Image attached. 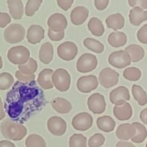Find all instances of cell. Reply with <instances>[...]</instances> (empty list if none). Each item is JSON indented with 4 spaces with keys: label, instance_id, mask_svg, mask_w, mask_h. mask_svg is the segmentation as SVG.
Wrapping results in <instances>:
<instances>
[{
    "label": "cell",
    "instance_id": "obj_1",
    "mask_svg": "<svg viewBox=\"0 0 147 147\" xmlns=\"http://www.w3.org/2000/svg\"><path fill=\"white\" fill-rule=\"evenodd\" d=\"M45 104V93L35 80L30 83L17 80L7 94L4 108L11 120L23 123Z\"/></svg>",
    "mask_w": 147,
    "mask_h": 147
},
{
    "label": "cell",
    "instance_id": "obj_2",
    "mask_svg": "<svg viewBox=\"0 0 147 147\" xmlns=\"http://www.w3.org/2000/svg\"><path fill=\"white\" fill-rule=\"evenodd\" d=\"M0 130L5 139L14 142L22 140L27 133V128L24 125L14 121L10 119H6L1 122Z\"/></svg>",
    "mask_w": 147,
    "mask_h": 147
},
{
    "label": "cell",
    "instance_id": "obj_3",
    "mask_svg": "<svg viewBox=\"0 0 147 147\" xmlns=\"http://www.w3.org/2000/svg\"><path fill=\"white\" fill-rule=\"evenodd\" d=\"M53 86L60 92H66L70 89L71 78L65 69L58 68L55 70L52 76Z\"/></svg>",
    "mask_w": 147,
    "mask_h": 147
},
{
    "label": "cell",
    "instance_id": "obj_4",
    "mask_svg": "<svg viewBox=\"0 0 147 147\" xmlns=\"http://www.w3.org/2000/svg\"><path fill=\"white\" fill-rule=\"evenodd\" d=\"M26 30L22 24H11L4 30V38L7 43L17 44L22 41L25 37Z\"/></svg>",
    "mask_w": 147,
    "mask_h": 147
},
{
    "label": "cell",
    "instance_id": "obj_5",
    "mask_svg": "<svg viewBox=\"0 0 147 147\" xmlns=\"http://www.w3.org/2000/svg\"><path fill=\"white\" fill-rule=\"evenodd\" d=\"M7 58L14 65H24L30 58V50L22 45L14 46L8 50Z\"/></svg>",
    "mask_w": 147,
    "mask_h": 147
},
{
    "label": "cell",
    "instance_id": "obj_6",
    "mask_svg": "<svg viewBox=\"0 0 147 147\" xmlns=\"http://www.w3.org/2000/svg\"><path fill=\"white\" fill-rule=\"evenodd\" d=\"M98 62L96 55L90 53L83 54L76 63L77 70L80 73H88L92 72L97 67Z\"/></svg>",
    "mask_w": 147,
    "mask_h": 147
},
{
    "label": "cell",
    "instance_id": "obj_7",
    "mask_svg": "<svg viewBox=\"0 0 147 147\" xmlns=\"http://www.w3.org/2000/svg\"><path fill=\"white\" fill-rule=\"evenodd\" d=\"M109 63L116 68L123 69L130 65L131 59L127 52L125 50H119L111 53L109 57Z\"/></svg>",
    "mask_w": 147,
    "mask_h": 147
},
{
    "label": "cell",
    "instance_id": "obj_8",
    "mask_svg": "<svg viewBox=\"0 0 147 147\" xmlns=\"http://www.w3.org/2000/svg\"><path fill=\"white\" fill-rule=\"evenodd\" d=\"M119 73L109 67H105L100 72L98 81L105 88H111L119 83Z\"/></svg>",
    "mask_w": 147,
    "mask_h": 147
},
{
    "label": "cell",
    "instance_id": "obj_9",
    "mask_svg": "<svg viewBox=\"0 0 147 147\" xmlns=\"http://www.w3.org/2000/svg\"><path fill=\"white\" fill-rule=\"evenodd\" d=\"M78 53L77 45L73 42H64L57 47V53L58 57L65 61L74 60Z\"/></svg>",
    "mask_w": 147,
    "mask_h": 147
},
{
    "label": "cell",
    "instance_id": "obj_10",
    "mask_svg": "<svg viewBox=\"0 0 147 147\" xmlns=\"http://www.w3.org/2000/svg\"><path fill=\"white\" fill-rule=\"evenodd\" d=\"M93 123V116L87 112L78 113L72 119V126L73 129L79 131H88L91 128Z\"/></svg>",
    "mask_w": 147,
    "mask_h": 147
},
{
    "label": "cell",
    "instance_id": "obj_11",
    "mask_svg": "<svg viewBox=\"0 0 147 147\" xmlns=\"http://www.w3.org/2000/svg\"><path fill=\"white\" fill-rule=\"evenodd\" d=\"M77 89L83 93H89L98 86V80L94 75L81 76L78 79Z\"/></svg>",
    "mask_w": 147,
    "mask_h": 147
},
{
    "label": "cell",
    "instance_id": "obj_12",
    "mask_svg": "<svg viewBox=\"0 0 147 147\" xmlns=\"http://www.w3.org/2000/svg\"><path fill=\"white\" fill-rule=\"evenodd\" d=\"M87 104L89 110L94 114H101L106 111L105 97L99 93L92 94L88 98Z\"/></svg>",
    "mask_w": 147,
    "mask_h": 147
},
{
    "label": "cell",
    "instance_id": "obj_13",
    "mask_svg": "<svg viewBox=\"0 0 147 147\" xmlns=\"http://www.w3.org/2000/svg\"><path fill=\"white\" fill-rule=\"evenodd\" d=\"M47 129L50 134L56 136H61L67 131V123L60 116H52L47 120Z\"/></svg>",
    "mask_w": 147,
    "mask_h": 147
},
{
    "label": "cell",
    "instance_id": "obj_14",
    "mask_svg": "<svg viewBox=\"0 0 147 147\" xmlns=\"http://www.w3.org/2000/svg\"><path fill=\"white\" fill-rule=\"evenodd\" d=\"M109 98L111 103L115 106H121L130 100V92L125 86H119L111 91Z\"/></svg>",
    "mask_w": 147,
    "mask_h": 147
},
{
    "label": "cell",
    "instance_id": "obj_15",
    "mask_svg": "<svg viewBox=\"0 0 147 147\" xmlns=\"http://www.w3.org/2000/svg\"><path fill=\"white\" fill-rule=\"evenodd\" d=\"M47 26L49 30L55 32L65 31L67 27V21L64 14L55 13L47 20Z\"/></svg>",
    "mask_w": 147,
    "mask_h": 147
},
{
    "label": "cell",
    "instance_id": "obj_16",
    "mask_svg": "<svg viewBox=\"0 0 147 147\" xmlns=\"http://www.w3.org/2000/svg\"><path fill=\"white\" fill-rule=\"evenodd\" d=\"M45 38V30L38 24H32L27 30V40L29 43L36 45Z\"/></svg>",
    "mask_w": 147,
    "mask_h": 147
},
{
    "label": "cell",
    "instance_id": "obj_17",
    "mask_svg": "<svg viewBox=\"0 0 147 147\" xmlns=\"http://www.w3.org/2000/svg\"><path fill=\"white\" fill-rule=\"evenodd\" d=\"M89 15V11L83 6L76 7L70 13V20L74 25L78 26L83 24Z\"/></svg>",
    "mask_w": 147,
    "mask_h": 147
},
{
    "label": "cell",
    "instance_id": "obj_18",
    "mask_svg": "<svg viewBox=\"0 0 147 147\" xmlns=\"http://www.w3.org/2000/svg\"><path fill=\"white\" fill-rule=\"evenodd\" d=\"M113 112L115 117L121 121L129 120L133 115V109L130 103L128 102H125L121 106H115Z\"/></svg>",
    "mask_w": 147,
    "mask_h": 147
},
{
    "label": "cell",
    "instance_id": "obj_19",
    "mask_svg": "<svg viewBox=\"0 0 147 147\" xmlns=\"http://www.w3.org/2000/svg\"><path fill=\"white\" fill-rule=\"evenodd\" d=\"M136 134V128L132 123H123L119 125L116 131V135L119 140L126 141L129 140Z\"/></svg>",
    "mask_w": 147,
    "mask_h": 147
},
{
    "label": "cell",
    "instance_id": "obj_20",
    "mask_svg": "<svg viewBox=\"0 0 147 147\" xmlns=\"http://www.w3.org/2000/svg\"><path fill=\"white\" fill-rule=\"evenodd\" d=\"M53 70L50 68L43 69L38 75L37 78V83L39 86L43 90H50L53 88V82H52V76L53 73Z\"/></svg>",
    "mask_w": 147,
    "mask_h": 147
},
{
    "label": "cell",
    "instance_id": "obj_21",
    "mask_svg": "<svg viewBox=\"0 0 147 147\" xmlns=\"http://www.w3.org/2000/svg\"><path fill=\"white\" fill-rule=\"evenodd\" d=\"M129 18L131 24L137 27L147 20V11L139 7H135L129 11Z\"/></svg>",
    "mask_w": 147,
    "mask_h": 147
},
{
    "label": "cell",
    "instance_id": "obj_22",
    "mask_svg": "<svg viewBox=\"0 0 147 147\" xmlns=\"http://www.w3.org/2000/svg\"><path fill=\"white\" fill-rule=\"evenodd\" d=\"M10 16L14 20H21L24 14V5L22 0H7Z\"/></svg>",
    "mask_w": 147,
    "mask_h": 147
},
{
    "label": "cell",
    "instance_id": "obj_23",
    "mask_svg": "<svg viewBox=\"0 0 147 147\" xmlns=\"http://www.w3.org/2000/svg\"><path fill=\"white\" fill-rule=\"evenodd\" d=\"M53 109L60 114H66L71 111L73 109L71 103L64 98H56L51 102Z\"/></svg>",
    "mask_w": 147,
    "mask_h": 147
},
{
    "label": "cell",
    "instance_id": "obj_24",
    "mask_svg": "<svg viewBox=\"0 0 147 147\" xmlns=\"http://www.w3.org/2000/svg\"><path fill=\"white\" fill-rule=\"evenodd\" d=\"M54 49L53 45L49 42L43 43L39 51V59L45 65H48L53 60Z\"/></svg>",
    "mask_w": 147,
    "mask_h": 147
},
{
    "label": "cell",
    "instance_id": "obj_25",
    "mask_svg": "<svg viewBox=\"0 0 147 147\" xmlns=\"http://www.w3.org/2000/svg\"><path fill=\"white\" fill-rule=\"evenodd\" d=\"M106 24L108 28L117 31L123 28L125 25V19L121 14L116 13L111 14L106 18Z\"/></svg>",
    "mask_w": 147,
    "mask_h": 147
},
{
    "label": "cell",
    "instance_id": "obj_26",
    "mask_svg": "<svg viewBox=\"0 0 147 147\" xmlns=\"http://www.w3.org/2000/svg\"><path fill=\"white\" fill-rule=\"evenodd\" d=\"M96 125L100 131L106 133H110L116 127V121L110 116H103L98 117L96 121Z\"/></svg>",
    "mask_w": 147,
    "mask_h": 147
},
{
    "label": "cell",
    "instance_id": "obj_27",
    "mask_svg": "<svg viewBox=\"0 0 147 147\" xmlns=\"http://www.w3.org/2000/svg\"><path fill=\"white\" fill-rule=\"evenodd\" d=\"M108 42L113 47H123L127 42V35L123 32H113L108 37Z\"/></svg>",
    "mask_w": 147,
    "mask_h": 147
},
{
    "label": "cell",
    "instance_id": "obj_28",
    "mask_svg": "<svg viewBox=\"0 0 147 147\" xmlns=\"http://www.w3.org/2000/svg\"><path fill=\"white\" fill-rule=\"evenodd\" d=\"M125 51L127 52L130 55L132 63H137L144 57L145 52L143 47L136 44H132L125 48Z\"/></svg>",
    "mask_w": 147,
    "mask_h": 147
},
{
    "label": "cell",
    "instance_id": "obj_29",
    "mask_svg": "<svg viewBox=\"0 0 147 147\" xmlns=\"http://www.w3.org/2000/svg\"><path fill=\"white\" fill-rule=\"evenodd\" d=\"M88 30L96 37H100L105 32V27L100 19L92 17L88 23Z\"/></svg>",
    "mask_w": 147,
    "mask_h": 147
},
{
    "label": "cell",
    "instance_id": "obj_30",
    "mask_svg": "<svg viewBox=\"0 0 147 147\" xmlns=\"http://www.w3.org/2000/svg\"><path fill=\"white\" fill-rule=\"evenodd\" d=\"M132 124L136 128V134L131 139L133 143L142 144L147 137V130L144 125L139 122H134Z\"/></svg>",
    "mask_w": 147,
    "mask_h": 147
},
{
    "label": "cell",
    "instance_id": "obj_31",
    "mask_svg": "<svg viewBox=\"0 0 147 147\" xmlns=\"http://www.w3.org/2000/svg\"><path fill=\"white\" fill-rule=\"evenodd\" d=\"M131 93L134 98L137 101L139 106H144L147 104V93L142 86L139 85H133Z\"/></svg>",
    "mask_w": 147,
    "mask_h": 147
},
{
    "label": "cell",
    "instance_id": "obj_32",
    "mask_svg": "<svg viewBox=\"0 0 147 147\" xmlns=\"http://www.w3.org/2000/svg\"><path fill=\"white\" fill-rule=\"evenodd\" d=\"M83 45L94 53L100 54L104 51V45L100 41L91 37H87L83 40Z\"/></svg>",
    "mask_w": 147,
    "mask_h": 147
},
{
    "label": "cell",
    "instance_id": "obj_33",
    "mask_svg": "<svg viewBox=\"0 0 147 147\" xmlns=\"http://www.w3.org/2000/svg\"><path fill=\"white\" fill-rule=\"evenodd\" d=\"M26 147H46L45 140L42 136L38 134H30L27 137L25 140Z\"/></svg>",
    "mask_w": 147,
    "mask_h": 147
},
{
    "label": "cell",
    "instance_id": "obj_34",
    "mask_svg": "<svg viewBox=\"0 0 147 147\" xmlns=\"http://www.w3.org/2000/svg\"><path fill=\"white\" fill-rule=\"evenodd\" d=\"M37 68H38V65H37V61L32 57H30L25 64L18 65L19 70L24 74L27 75L34 74Z\"/></svg>",
    "mask_w": 147,
    "mask_h": 147
},
{
    "label": "cell",
    "instance_id": "obj_35",
    "mask_svg": "<svg viewBox=\"0 0 147 147\" xmlns=\"http://www.w3.org/2000/svg\"><path fill=\"white\" fill-rule=\"evenodd\" d=\"M123 76L129 81H138L142 77V71L135 67H129L123 72Z\"/></svg>",
    "mask_w": 147,
    "mask_h": 147
},
{
    "label": "cell",
    "instance_id": "obj_36",
    "mask_svg": "<svg viewBox=\"0 0 147 147\" xmlns=\"http://www.w3.org/2000/svg\"><path fill=\"white\" fill-rule=\"evenodd\" d=\"M43 0H28L24 8V13L27 17H32L39 10Z\"/></svg>",
    "mask_w": 147,
    "mask_h": 147
},
{
    "label": "cell",
    "instance_id": "obj_37",
    "mask_svg": "<svg viewBox=\"0 0 147 147\" xmlns=\"http://www.w3.org/2000/svg\"><path fill=\"white\" fill-rule=\"evenodd\" d=\"M69 147H87V138L81 134H74L69 139Z\"/></svg>",
    "mask_w": 147,
    "mask_h": 147
},
{
    "label": "cell",
    "instance_id": "obj_38",
    "mask_svg": "<svg viewBox=\"0 0 147 147\" xmlns=\"http://www.w3.org/2000/svg\"><path fill=\"white\" fill-rule=\"evenodd\" d=\"M14 80L10 73L4 72L0 74V90H6L9 89L13 86Z\"/></svg>",
    "mask_w": 147,
    "mask_h": 147
},
{
    "label": "cell",
    "instance_id": "obj_39",
    "mask_svg": "<svg viewBox=\"0 0 147 147\" xmlns=\"http://www.w3.org/2000/svg\"><path fill=\"white\" fill-rule=\"evenodd\" d=\"M105 141H106V139L104 136L101 134L97 133L95 134L89 139L88 145L89 147H100L104 144Z\"/></svg>",
    "mask_w": 147,
    "mask_h": 147
},
{
    "label": "cell",
    "instance_id": "obj_40",
    "mask_svg": "<svg viewBox=\"0 0 147 147\" xmlns=\"http://www.w3.org/2000/svg\"><path fill=\"white\" fill-rule=\"evenodd\" d=\"M15 76L17 80H18V81L22 82V83H30V82L35 80V75L34 74H24L19 70L16 71Z\"/></svg>",
    "mask_w": 147,
    "mask_h": 147
},
{
    "label": "cell",
    "instance_id": "obj_41",
    "mask_svg": "<svg viewBox=\"0 0 147 147\" xmlns=\"http://www.w3.org/2000/svg\"><path fill=\"white\" fill-rule=\"evenodd\" d=\"M137 39L142 44L147 45V24L142 26L137 32Z\"/></svg>",
    "mask_w": 147,
    "mask_h": 147
},
{
    "label": "cell",
    "instance_id": "obj_42",
    "mask_svg": "<svg viewBox=\"0 0 147 147\" xmlns=\"http://www.w3.org/2000/svg\"><path fill=\"white\" fill-rule=\"evenodd\" d=\"M47 35H48V37L52 41H60V40L64 38L65 31L60 32H53L51 31L50 30H48Z\"/></svg>",
    "mask_w": 147,
    "mask_h": 147
},
{
    "label": "cell",
    "instance_id": "obj_43",
    "mask_svg": "<svg viewBox=\"0 0 147 147\" xmlns=\"http://www.w3.org/2000/svg\"><path fill=\"white\" fill-rule=\"evenodd\" d=\"M11 21V17L6 12H0V28L7 27Z\"/></svg>",
    "mask_w": 147,
    "mask_h": 147
},
{
    "label": "cell",
    "instance_id": "obj_44",
    "mask_svg": "<svg viewBox=\"0 0 147 147\" xmlns=\"http://www.w3.org/2000/svg\"><path fill=\"white\" fill-rule=\"evenodd\" d=\"M130 7H139L143 9H147V0H128Z\"/></svg>",
    "mask_w": 147,
    "mask_h": 147
},
{
    "label": "cell",
    "instance_id": "obj_45",
    "mask_svg": "<svg viewBox=\"0 0 147 147\" xmlns=\"http://www.w3.org/2000/svg\"><path fill=\"white\" fill-rule=\"evenodd\" d=\"M74 0H57V5L64 11H67L73 5Z\"/></svg>",
    "mask_w": 147,
    "mask_h": 147
},
{
    "label": "cell",
    "instance_id": "obj_46",
    "mask_svg": "<svg viewBox=\"0 0 147 147\" xmlns=\"http://www.w3.org/2000/svg\"><path fill=\"white\" fill-rule=\"evenodd\" d=\"M109 0H94V5L98 11H103L107 8Z\"/></svg>",
    "mask_w": 147,
    "mask_h": 147
},
{
    "label": "cell",
    "instance_id": "obj_47",
    "mask_svg": "<svg viewBox=\"0 0 147 147\" xmlns=\"http://www.w3.org/2000/svg\"><path fill=\"white\" fill-rule=\"evenodd\" d=\"M139 117H140V119L142 121V123H144L145 125H147V108L141 111Z\"/></svg>",
    "mask_w": 147,
    "mask_h": 147
},
{
    "label": "cell",
    "instance_id": "obj_48",
    "mask_svg": "<svg viewBox=\"0 0 147 147\" xmlns=\"http://www.w3.org/2000/svg\"><path fill=\"white\" fill-rule=\"evenodd\" d=\"M116 147H136L131 142H123V141H120L117 143Z\"/></svg>",
    "mask_w": 147,
    "mask_h": 147
},
{
    "label": "cell",
    "instance_id": "obj_49",
    "mask_svg": "<svg viewBox=\"0 0 147 147\" xmlns=\"http://www.w3.org/2000/svg\"><path fill=\"white\" fill-rule=\"evenodd\" d=\"M0 147H16L15 145L8 140L0 141Z\"/></svg>",
    "mask_w": 147,
    "mask_h": 147
},
{
    "label": "cell",
    "instance_id": "obj_50",
    "mask_svg": "<svg viewBox=\"0 0 147 147\" xmlns=\"http://www.w3.org/2000/svg\"><path fill=\"white\" fill-rule=\"evenodd\" d=\"M6 113L5 111H4V104H3L2 100H1V97H0V121L3 120L5 118Z\"/></svg>",
    "mask_w": 147,
    "mask_h": 147
},
{
    "label": "cell",
    "instance_id": "obj_51",
    "mask_svg": "<svg viewBox=\"0 0 147 147\" xmlns=\"http://www.w3.org/2000/svg\"><path fill=\"white\" fill-rule=\"evenodd\" d=\"M3 66V61H2V58H1V56L0 55V70L1 69Z\"/></svg>",
    "mask_w": 147,
    "mask_h": 147
},
{
    "label": "cell",
    "instance_id": "obj_52",
    "mask_svg": "<svg viewBox=\"0 0 147 147\" xmlns=\"http://www.w3.org/2000/svg\"><path fill=\"white\" fill-rule=\"evenodd\" d=\"M146 147H147V143H146Z\"/></svg>",
    "mask_w": 147,
    "mask_h": 147
}]
</instances>
